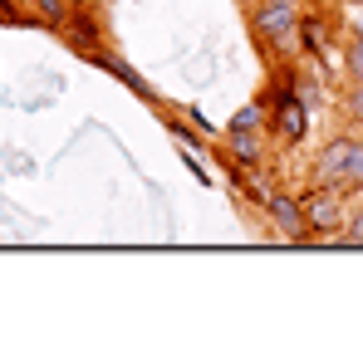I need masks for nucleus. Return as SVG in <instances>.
<instances>
[{
  "label": "nucleus",
  "instance_id": "nucleus-13",
  "mask_svg": "<svg viewBox=\"0 0 363 343\" xmlns=\"http://www.w3.org/2000/svg\"><path fill=\"white\" fill-rule=\"evenodd\" d=\"M349 118L363 123V84H354V94H349Z\"/></svg>",
  "mask_w": 363,
  "mask_h": 343
},
{
  "label": "nucleus",
  "instance_id": "nucleus-1",
  "mask_svg": "<svg viewBox=\"0 0 363 343\" xmlns=\"http://www.w3.org/2000/svg\"><path fill=\"white\" fill-rule=\"evenodd\" d=\"M319 181L324 186H359L363 181V142L339 137L319 152Z\"/></svg>",
  "mask_w": 363,
  "mask_h": 343
},
{
  "label": "nucleus",
  "instance_id": "nucleus-7",
  "mask_svg": "<svg viewBox=\"0 0 363 343\" xmlns=\"http://www.w3.org/2000/svg\"><path fill=\"white\" fill-rule=\"evenodd\" d=\"M226 137H231V157H236V162H245V167L260 162V133H255V128H231Z\"/></svg>",
  "mask_w": 363,
  "mask_h": 343
},
{
  "label": "nucleus",
  "instance_id": "nucleus-9",
  "mask_svg": "<svg viewBox=\"0 0 363 343\" xmlns=\"http://www.w3.org/2000/svg\"><path fill=\"white\" fill-rule=\"evenodd\" d=\"M300 45L309 50V55H324V50H329V25H324V20H304L300 25Z\"/></svg>",
  "mask_w": 363,
  "mask_h": 343
},
{
  "label": "nucleus",
  "instance_id": "nucleus-11",
  "mask_svg": "<svg viewBox=\"0 0 363 343\" xmlns=\"http://www.w3.org/2000/svg\"><path fill=\"white\" fill-rule=\"evenodd\" d=\"M339 245H363V211H344V235Z\"/></svg>",
  "mask_w": 363,
  "mask_h": 343
},
{
  "label": "nucleus",
  "instance_id": "nucleus-5",
  "mask_svg": "<svg viewBox=\"0 0 363 343\" xmlns=\"http://www.w3.org/2000/svg\"><path fill=\"white\" fill-rule=\"evenodd\" d=\"M275 128H280L285 142H300L304 133H309V108H304V99L280 94V103H275Z\"/></svg>",
  "mask_w": 363,
  "mask_h": 343
},
{
  "label": "nucleus",
  "instance_id": "nucleus-12",
  "mask_svg": "<svg viewBox=\"0 0 363 343\" xmlns=\"http://www.w3.org/2000/svg\"><path fill=\"white\" fill-rule=\"evenodd\" d=\"M231 128H255V133H260V128H265V108H260V103H245L241 113L231 118Z\"/></svg>",
  "mask_w": 363,
  "mask_h": 343
},
{
  "label": "nucleus",
  "instance_id": "nucleus-2",
  "mask_svg": "<svg viewBox=\"0 0 363 343\" xmlns=\"http://www.w3.org/2000/svg\"><path fill=\"white\" fill-rule=\"evenodd\" d=\"M250 30H255L265 45H290V35L300 30V10H295V5L260 0V5L250 10Z\"/></svg>",
  "mask_w": 363,
  "mask_h": 343
},
{
  "label": "nucleus",
  "instance_id": "nucleus-8",
  "mask_svg": "<svg viewBox=\"0 0 363 343\" xmlns=\"http://www.w3.org/2000/svg\"><path fill=\"white\" fill-rule=\"evenodd\" d=\"M99 64H104L108 74H118V79L128 84V89H133V94H143V99H152V89H147V84H143V79L133 74V64H123V59H113V55H99Z\"/></svg>",
  "mask_w": 363,
  "mask_h": 343
},
{
  "label": "nucleus",
  "instance_id": "nucleus-14",
  "mask_svg": "<svg viewBox=\"0 0 363 343\" xmlns=\"http://www.w3.org/2000/svg\"><path fill=\"white\" fill-rule=\"evenodd\" d=\"M0 20H5V25H20V15L10 10V0H0Z\"/></svg>",
  "mask_w": 363,
  "mask_h": 343
},
{
  "label": "nucleus",
  "instance_id": "nucleus-16",
  "mask_svg": "<svg viewBox=\"0 0 363 343\" xmlns=\"http://www.w3.org/2000/svg\"><path fill=\"white\" fill-rule=\"evenodd\" d=\"M275 5H295V0H275Z\"/></svg>",
  "mask_w": 363,
  "mask_h": 343
},
{
  "label": "nucleus",
  "instance_id": "nucleus-3",
  "mask_svg": "<svg viewBox=\"0 0 363 343\" xmlns=\"http://www.w3.org/2000/svg\"><path fill=\"white\" fill-rule=\"evenodd\" d=\"M265 211H270V221H275V230H280L285 240H304V235H309L300 196H290V191H265Z\"/></svg>",
  "mask_w": 363,
  "mask_h": 343
},
{
  "label": "nucleus",
  "instance_id": "nucleus-17",
  "mask_svg": "<svg viewBox=\"0 0 363 343\" xmlns=\"http://www.w3.org/2000/svg\"><path fill=\"white\" fill-rule=\"evenodd\" d=\"M69 5H84V0H69Z\"/></svg>",
  "mask_w": 363,
  "mask_h": 343
},
{
  "label": "nucleus",
  "instance_id": "nucleus-4",
  "mask_svg": "<svg viewBox=\"0 0 363 343\" xmlns=\"http://www.w3.org/2000/svg\"><path fill=\"white\" fill-rule=\"evenodd\" d=\"M300 201H304V221H309V230H344V201H339L334 186L309 191V196H300Z\"/></svg>",
  "mask_w": 363,
  "mask_h": 343
},
{
  "label": "nucleus",
  "instance_id": "nucleus-18",
  "mask_svg": "<svg viewBox=\"0 0 363 343\" xmlns=\"http://www.w3.org/2000/svg\"><path fill=\"white\" fill-rule=\"evenodd\" d=\"M349 5H363V0H349Z\"/></svg>",
  "mask_w": 363,
  "mask_h": 343
},
{
  "label": "nucleus",
  "instance_id": "nucleus-6",
  "mask_svg": "<svg viewBox=\"0 0 363 343\" xmlns=\"http://www.w3.org/2000/svg\"><path fill=\"white\" fill-rule=\"evenodd\" d=\"M64 30H69L64 40H69L74 50H84V55H94V59H99V25H94L89 15H79V5H74V15L64 20Z\"/></svg>",
  "mask_w": 363,
  "mask_h": 343
},
{
  "label": "nucleus",
  "instance_id": "nucleus-15",
  "mask_svg": "<svg viewBox=\"0 0 363 343\" xmlns=\"http://www.w3.org/2000/svg\"><path fill=\"white\" fill-rule=\"evenodd\" d=\"M354 35H363V15H359V30H354Z\"/></svg>",
  "mask_w": 363,
  "mask_h": 343
},
{
  "label": "nucleus",
  "instance_id": "nucleus-10",
  "mask_svg": "<svg viewBox=\"0 0 363 343\" xmlns=\"http://www.w3.org/2000/svg\"><path fill=\"white\" fill-rule=\"evenodd\" d=\"M344 74H349L354 84H363V35H354L349 50H344Z\"/></svg>",
  "mask_w": 363,
  "mask_h": 343
}]
</instances>
